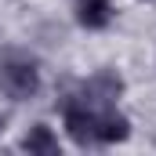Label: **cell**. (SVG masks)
<instances>
[{"label":"cell","mask_w":156,"mask_h":156,"mask_svg":"<svg viewBox=\"0 0 156 156\" xmlns=\"http://www.w3.org/2000/svg\"><path fill=\"white\" fill-rule=\"evenodd\" d=\"M120 91H123V80H120L113 69H98V73L76 91V98L83 105H91V109H105V105H116Z\"/></svg>","instance_id":"cell-2"},{"label":"cell","mask_w":156,"mask_h":156,"mask_svg":"<svg viewBox=\"0 0 156 156\" xmlns=\"http://www.w3.org/2000/svg\"><path fill=\"white\" fill-rule=\"evenodd\" d=\"M22 149H26L29 156H58V153H62L58 138H55L51 127H44V123H37V127L22 138Z\"/></svg>","instance_id":"cell-5"},{"label":"cell","mask_w":156,"mask_h":156,"mask_svg":"<svg viewBox=\"0 0 156 156\" xmlns=\"http://www.w3.org/2000/svg\"><path fill=\"white\" fill-rule=\"evenodd\" d=\"M131 134V123L123 113H116V105L102 109L98 113V145H113V142H123Z\"/></svg>","instance_id":"cell-3"},{"label":"cell","mask_w":156,"mask_h":156,"mask_svg":"<svg viewBox=\"0 0 156 156\" xmlns=\"http://www.w3.org/2000/svg\"><path fill=\"white\" fill-rule=\"evenodd\" d=\"M76 22L83 29H105L113 22V4L109 0H76Z\"/></svg>","instance_id":"cell-4"},{"label":"cell","mask_w":156,"mask_h":156,"mask_svg":"<svg viewBox=\"0 0 156 156\" xmlns=\"http://www.w3.org/2000/svg\"><path fill=\"white\" fill-rule=\"evenodd\" d=\"M145 4H156V0H145Z\"/></svg>","instance_id":"cell-6"},{"label":"cell","mask_w":156,"mask_h":156,"mask_svg":"<svg viewBox=\"0 0 156 156\" xmlns=\"http://www.w3.org/2000/svg\"><path fill=\"white\" fill-rule=\"evenodd\" d=\"M0 83H4V91L11 94V98H33L40 91V69L33 58H26V55H7L4 62H0Z\"/></svg>","instance_id":"cell-1"}]
</instances>
